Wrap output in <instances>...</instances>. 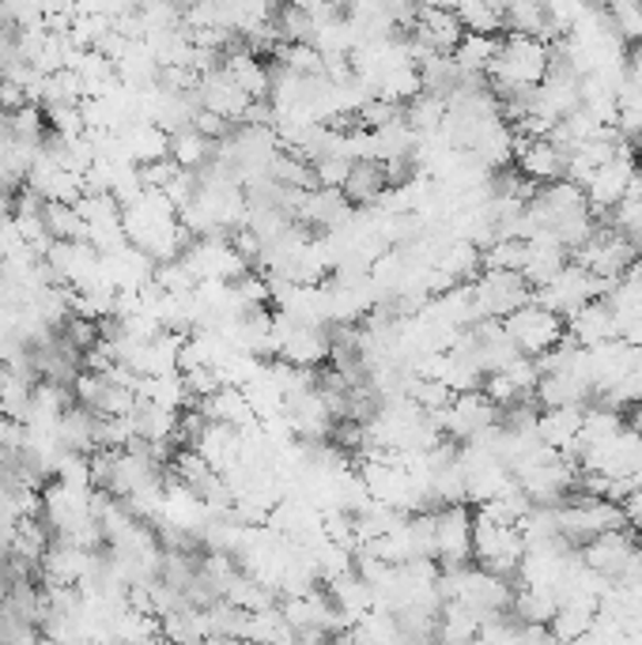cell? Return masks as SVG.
<instances>
[{
    "label": "cell",
    "mask_w": 642,
    "mask_h": 645,
    "mask_svg": "<svg viewBox=\"0 0 642 645\" xmlns=\"http://www.w3.org/2000/svg\"><path fill=\"white\" fill-rule=\"evenodd\" d=\"M548 58H552V45L537 34L510 31L507 39H499V53L488 69L499 95H529L548 76Z\"/></svg>",
    "instance_id": "cell-1"
},
{
    "label": "cell",
    "mask_w": 642,
    "mask_h": 645,
    "mask_svg": "<svg viewBox=\"0 0 642 645\" xmlns=\"http://www.w3.org/2000/svg\"><path fill=\"white\" fill-rule=\"evenodd\" d=\"M522 555H526V536L514 521H499L483 510L472 513V559H477V566L510 577L518 574Z\"/></svg>",
    "instance_id": "cell-2"
},
{
    "label": "cell",
    "mask_w": 642,
    "mask_h": 645,
    "mask_svg": "<svg viewBox=\"0 0 642 645\" xmlns=\"http://www.w3.org/2000/svg\"><path fill=\"white\" fill-rule=\"evenodd\" d=\"M427 416H431L435 427H439L442 434H450L454 442H472L480 430L499 423L502 408L483 389H469V392H454L450 405L442 411H427Z\"/></svg>",
    "instance_id": "cell-3"
},
{
    "label": "cell",
    "mask_w": 642,
    "mask_h": 645,
    "mask_svg": "<svg viewBox=\"0 0 642 645\" xmlns=\"http://www.w3.org/2000/svg\"><path fill=\"white\" fill-rule=\"evenodd\" d=\"M502 329L510 332V340L518 344V351L533 355V359H537V355L552 351L556 344L563 340L567 325H563V317L556 314V310H548V306H541V303H533V298H529L526 306H518L514 314L502 317Z\"/></svg>",
    "instance_id": "cell-4"
},
{
    "label": "cell",
    "mask_w": 642,
    "mask_h": 645,
    "mask_svg": "<svg viewBox=\"0 0 642 645\" xmlns=\"http://www.w3.org/2000/svg\"><path fill=\"white\" fill-rule=\"evenodd\" d=\"M472 295H477L480 321L483 317H507L518 306H526L533 298V287L526 284L522 273H510V268H483V276L472 279Z\"/></svg>",
    "instance_id": "cell-5"
},
{
    "label": "cell",
    "mask_w": 642,
    "mask_h": 645,
    "mask_svg": "<svg viewBox=\"0 0 642 645\" xmlns=\"http://www.w3.org/2000/svg\"><path fill=\"white\" fill-rule=\"evenodd\" d=\"M435 559L442 566H465L472 559V513L465 502L435 510Z\"/></svg>",
    "instance_id": "cell-6"
},
{
    "label": "cell",
    "mask_w": 642,
    "mask_h": 645,
    "mask_svg": "<svg viewBox=\"0 0 642 645\" xmlns=\"http://www.w3.org/2000/svg\"><path fill=\"white\" fill-rule=\"evenodd\" d=\"M635 152H631L628 144L620 147L616 155L609 158V163L601 166L598 174L585 182V201H590V208L593 215H604V212H612L616 204L623 201V193H628V185H631V177H635Z\"/></svg>",
    "instance_id": "cell-7"
},
{
    "label": "cell",
    "mask_w": 642,
    "mask_h": 645,
    "mask_svg": "<svg viewBox=\"0 0 642 645\" xmlns=\"http://www.w3.org/2000/svg\"><path fill=\"white\" fill-rule=\"evenodd\" d=\"M412 50H435V53H454V45L465 39V23L454 8L446 4H424L412 20Z\"/></svg>",
    "instance_id": "cell-8"
},
{
    "label": "cell",
    "mask_w": 642,
    "mask_h": 645,
    "mask_svg": "<svg viewBox=\"0 0 642 645\" xmlns=\"http://www.w3.org/2000/svg\"><path fill=\"white\" fill-rule=\"evenodd\" d=\"M563 325H567V336H571L574 344H582V348H593V344L620 336L616 314H612L609 298H590V303H582L579 310H571L563 317Z\"/></svg>",
    "instance_id": "cell-9"
},
{
    "label": "cell",
    "mask_w": 642,
    "mask_h": 645,
    "mask_svg": "<svg viewBox=\"0 0 642 645\" xmlns=\"http://www.w3.org/2000/svg\"><path fill=\"white\" fill-rule=\"evenodd\" d=\"M635 551H639V544L628 536V532H623V529H609V532H601V536H593L590 544H585L582 563L593 566L598 574H604L609 582H616L623 570H628L631 559H635Z\"/></svg>",
    "instance_id": "cell-10"
},
{
    "label": "cell",
    "mask_w": 642,
    "mask_h": 645,
    "mask_svg": "<svg viewBox=\"0 0 642 645\" xmlns=\"http://www.w3.org/2000/svg\"><path fill=\"white\" fill-rule=\"evenodd\" d=\"M582 411H585V405L544 408L541 416H537V434H541V442H548L552 450H560L563 457H579Z\"/></svg>",
    "instance_id": "cell-11"
},
{
    "label": "cell",
    "mask_w": 642,
    "mask_h": 645,
    "mask_svg": "<svg viewBox=\"0 0 642 645\" xmlns=\"http://www.w3.org/2000/svg\"><path fill=\"white\" fill-rule=\"evenodd\" d=\"M351 208H356V204L344 196V190H325V185H318V190L303 193L295 219L310 223V227H318V231H337L340 223L351 215Z\"/></svg>",
    "instance_id": "cell-12"
},
{
    "label": "cell",
    "mask_w": 642,
    "mask_h": 645,
    "mask_svg": "<svg viewBox=\"0 0 642 645\" xmlns=\"http://www.w3.org/2000/svg\"><path fill=\"white\" fill-rule=\"evenodd\" d=\"M563 265H567V246L552 235V231L541 227L533 238H529V254H526V265H522L526 284L529 287H541L556 273H560Z\"/></svg>",
    "instance_id": "cell-13"
},
{
    "label": "cell",
    "mask_w": 642,
    "mask_h": 645,
    "mask_svg": "<svg viewBox=\"0 0 642 645\" xmlns=\"http://www.w3.org/2000/svg\"><path fill=\"white\" fill-rule=\"evenodd\" d=\"M386 166L378 158H356L348 171V182L340 185L344 196H348L356 208H367V204H378L381 190H386Z\"/></svg>",
    "instance_id": "cell-14"
},
{
    "label": "cell",
    "mask_w": 642,
    "mask_h": 645,
    "mask_svg": "<svg viewBox=\"0 0 642 645\" xmlns=\"http://www.w3.org/2000/svg\"><path fill=\"white\" fill-rule=\"evenodd\" d=\"M499 53V39L488 31H465V39L454 45V64L461 69V76H483V72L491 69V61H496Z\"/></svg>",
    "instance_id": "cell-15"
},
{
    "label": "cell",
    "mask_w": 642,
    "mask_h": 645,
    "mask_svg": "<svg viewBox=\"0 0 642 645\" xmlns=\"http://www.w3.org/2000/svg\"><path fill=\"white\" fill-rule=\"evenodd\" d=\"M593 615H598V607L593 604L560 601L556 615L548 620V631H552L556 642H582L585 631H590V623H593Z\"/></svg>",
    "instance_id": "cell-16"
},
{
    "label": "cell",
    "mask_w": 642,
    "mask_h": 645,
    "mask_svg": "<svg viewBox=\"0 0 642 645\" xmlns=\"http://www.w3.org/2000/svg\"><path fill=\"white\" fill-rule=\"evenodd\" d=\"M623 430V416L620 408H609V405H593L582 411V430H579V450L582 446H593V442H604V438L620 434Z\"/></svg>",
    "instance_id": "cell-17"
},
{
    "label": "cell",
    "mask_w": 642,
    "mask_h": 645,
    "mask_svg": "<svg viewBox=\"0 0 642 645\" xmlns=\"http://www.w3.org/2000/svg\"><path fill=\"white\" fill-rule=\"evenodd\" d=\"M526 254H529L526 238H496L491 246L480 249V260H483V268H510V273H522Z\"/></svg>",
    "instance_id": "cell-18"
},
{
    "label": "cell",
    "mask_w": 642,
    "mask_h": 645,
    "mask_svg": "<svg viewBox=\"0 0 642 645\" xmlns=\"http://www.w3.org/2000/svg\"><path fill=\"white\" fill-rule=\"evenodd\" d=\"M620 510H623V521H628L631 529H639L642 532V488L635 491H628L620 499Z\"/></svg>",
    "instance_id": "cell-19"
},
{
    "label": "cell",
    "mask_w": 642,
    "mask_h": 645,
    "mask_svg": "<svg viewBox=\"0 0 642 645\" xmlns=\"http://www.w3.org/2000/svg\"><path fill=\"white\" fill-rule=\"evenodd\" d=\"M623 69H628V80L642 88V42L628 50V61H623Z\"/></svg>",
    "instance_id": "cell-20"
}]
</instances>
